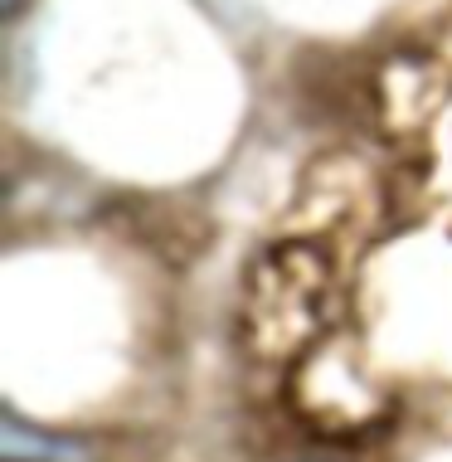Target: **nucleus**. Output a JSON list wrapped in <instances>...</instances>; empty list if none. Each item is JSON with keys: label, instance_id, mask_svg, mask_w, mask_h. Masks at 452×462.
<instances>
[{"label": "nucleus", "instance_id": "obj_1", "mask_svg": "<svg viewBox=\"0 0 452 462\" xmlns=\"http://www.w3.org/2000/svg\"><path fill=\"white\" fill-rule=\"evenodd\" d=\"M331 282V258L326 248L307 239H282L263 248L248 268L244 292V331L263 356H282L311 336Z\"/></svg>", "mask_w": 452, "mask_h": 462}, {"label": "nucleus", "instance_id": "obj_2", "mask_svg": "<svg viewBox=\"0 0 452 462\" xmlns=\"http://www.w3.org/2000/svg\"><path fill=\"white\" fill-rule=\"evenodd\" d=\"M78 448L54 439V433L24 429L15 414H5V462H73Z\"/></svg>", "mask_w": 452, "mask_h": 462}, {"label": "nucleus", "instance_id": "obj_3", "mask_svg": "<svg viewBox=\"0 0 452 462\" xmlns=\"http://www.w3.org/2000/svg\"><path fill=\"white\" fill-rule=\"evenodd\" d=\"M20 10H24V0H0V20H20Z\"/></svg>", "mask_w": 452, "mask_h": 462}]
</instances>
